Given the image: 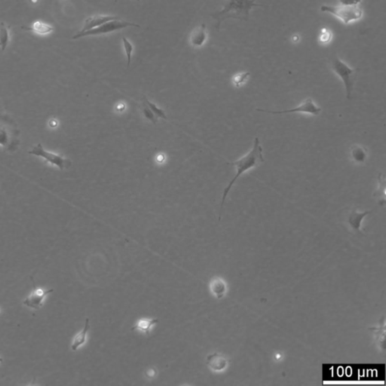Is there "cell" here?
Instances as JSON below:
<instances>
[{
  "label": "cell",
  "mask_w": 386,
  "mask_h": 386,
  "mask_svg": "<svg viewBox=\"0 0 386 386\" xmlns=\"http://www.w3.org/2000/svg\"><path fill=\"white\" fill-rule=\"evenodd\" d=\"M378 186L373 192V197L378 201V205H384L385 203V177L382 173H379L377 177Z\"/></svg>",
  "instance_id": "9a60e30c"
},
{
  "label": "cell",
  "mask_w": 386,
  "mask_h": 386,
  "mask_svg": "<svg viewBox=\"0 0 386 386\" xmlns=\"http://www.w3.org/2000/svg\"><path fill=\"white\" fill-rule=\"evenodd\" d=\"M117 19H119L116 17V16H100V15L91 16V17L88 18L86 19L84 23V26H83V29L80 32L83 33L85 31H90V30L93 29V28L101 26L103 24L107 23V22H110V21L117 20Z\"/></svg>",
  "instance_id": "8fae6325"
},
{
  "label": "cell",
  "mask_w": 386,
  "mask_h": 386,
  "mask_svg": "<svg viewBox=\"0 0 386 386\" xmlns=\"http://www.w3.org/2000/svg\"><path fill=\"white\" fill-rule=\"evenodd\" d=\"M210 289L211 293L215 296L217 299H220L224 296L226 291V286L223 279L220 278H215L211 280L210 283Z\"/></svg>",
  "instance_id": "ac0fdd59"
},
{
  "label": "cell",
  "mask_w": 386,
  "mask_h": 386,
  "mask_svg": "<svg viewBox=\"0 0 386 386\" xmlns=\"http://www.w3.org/2000/svg\"><path fill=\"white\" fill-rule=\"evenodd\" d=\"M31 278L33 282V286H34V290H33L32 293L24 301V304L27 306L34 308V309H39L43 305V301L44 298L49 293H53L54 289L44 290L43 289L37 288L35 282H34V278L32 277Z\"/></svg>",
  "instance_id": "9c48e42d"
},
{
  "label": "cell",
  "mask_w": 386,
  "mask_h": 386,
  "mask_svg": "<svg viewBox=\"0 0 386 386\" xmlns=\"http://www.w3.org/2000/svg\"><path fill=\"white\" fill-rule=\"evenodd\" d=\"M9 42V32L4 24L0 25V47L5 50Z\"/></svg>",
  "instance_id": "d6986e66"
},
{
  "label": "cell",
  "mask_w": 386,
  "mask_h": 386,
  "mask_svg": "<svg viewBox=\"0 0 386 386\" xmlns=\"http://www.w3.org/2000/svg\"><path fill=\"white\" fill-rule=\"evenodd\" d=\"M206 363L211 370L220 372L227 366V360L223 356L214 353L207 357Z\"/></svg>",
  "instance_id": "4fadbf2b"
},
{
  "label": "cell",
  "mask_w": 386,
  "mask_h": 386,
  "mask_svg": "<svg viewBox=\"0 0 386 386\" xmlns=\"http://www.w3.org/2000/svg\"><path fill=\"white\" fill-rule=\"evenodd\" d=\"M331 38V34L327 29L322 30L320 35V40L322 43H327Z\"/></svg>",
  "instance_id": "d4e9b609"
},
{
  "label": "cell",
  "mask_w": 386,
  "mask_h": 386,
  "mask_svg": "<svg viewBox=\"0 0 386 386\" xmlns=\"http://www.w3.org/2000/svg\"><path fill=\"white\" fill-rule=\"evenodd\" d=\"M28 153L31 155H34V156L43 158L48 162L52 164V165H55V166L58 167L61 170L69 168L71 165H72V162L69 159L64 158V156L46 151L43 148V145L41 144H37V146L33 147L32 150H30Z\"/></svg>",
  "instance_id": "52a82bcc"
},
{
  "label": "cell",
  "mask_w": 386,
  "mask_h": 386,
  "mask_svg": "<svg viewBox=\"0 0 386 386\" xmlns=\"http://www.w3.org/2000/svg\"><path fill=\"white\" fill-rule=\"evenodd\" d=\"M320 11L322 13H330L340 19L344 24L348 25L352 22L359 20L363 16V11L358 6H343L337 7L333 6L323 5L320 7Z\"/></svg>",
  "instance_id": "5b68a950"
},
{
  "label": "cell",
  "mask_w": 386,
  "mask_h": 386,
  "mask_svg": "<svg viewBox=\"0 0 386 386\" xmlns=\"http://www.w3.org/2000/svg\"><path fill=\"white\" fill-rule=\"evenodd\" d=\"M122 40V43H123L124 49H125V53H126L127 60H128V68H129L131 61H132V52L134 50L133 45L131 42L128 41L125 37H123Z\"/></svg>",
  "instance_id": "44dd1931"
},
{
  "label": "cell",
  "mask_w": 386,
  "mask_h": 386,
  "mask_svg": "<svg viewBox=\"0 0 386 386\" xmlns=\"http://www.w3.org/2000/svg\"><path fill=\"white\" fill-rule=\"evenodd\" d=\"M373 211H366L364 212H358L357 210L353 209L350 212L348 217V222L350 226L354 229L358 231L361 225L362 220L368 214H371Z\"/></svg>",
  "instance_id": "2e32d148"
},
{
  "label": "cell",
  "mask_w": 386,
  "mask_h": 386,
  "mask_svg": "<svg viewBox=\"0 0 386 386\" xmlns=\"http://www.w3.org/2000/svg\"><path fill=\"white\" fill-rule=\"evenodd\" d=\"M89 328H90L89 319L86 318L84 328L80 333H77V336L74 337V341H73L72 345H71V349L73 351H77L79 348L83 346L86 343V340H87V334Z\"/></svg>",
  "instance_id": "e0dca14e"
},
{
  "label": "cell",
  "mask_w": 386,
  "mask_h": 386,
  "mask_svg": "<svg viewBox=\"0 0 386 386\" xmlns=\"http://www.w3.org/2000/svg\"><path fill=\"white\" fill-rule=\"evenodd\" d=\"M256 111L263 112V113H269L272 115L290 114V113H301L305 114L311 115V116H318L321 113V108L319 107L313 101L312 98H308L305 101L295 108L290 110H281V111H269V110H263V109H256Z\"/></svg>",
  "instance_id": "ba28073f"
},
{
  "label": "cell",
  "mask_w": 386,
  "mask_h": 386,
  "mask_svg": "<svg viewBox=\"0 0 386 386\" xmlns=\"http://www.w3.org/2000/svg\"><path fill=\"white\" fill-rule=\"evenodd\" d=\"M249 76H250V73L247 72L237 74L232 79V83L236 87H240V86H242L244 83H246Z\"/></svg>",
  "instance_id": "7402d4cb"
},
{
  "label": "cell",
  "mask_w": 386,
  "mask_h": 386,
  "mask_svg": "<svg viewBox=\"0 0 386 386\" xmlns=\"http://www.w3.org/2000/svg\"><path fill=\"white\" fill-rule=\"evenodd\" d=\"M19 135L20 132L15 121L7 115L0 116V146L7 151H16L20 144Z\"/></svg>",
  "instance_id": "3957f363"
},
{
  "label": "cell",
  "mask_w": 386,
  "mask_h": 386,
  "mask_svg": "<svg viewBox=\"0 0 386 386\" xmlns=\"http://www.w3.org/2000/svg\"><path fill=\"white\" fill-rule=\"evenodd\" d=\"M361 2L362 0H339L340 5L343 6H358Z\"/></svg>",
  "instance_id": "484cf974"
},
{
  "label": "cell",
  "mask_w": 386,
  "mask_h": 386,
  "mask_svg": "<svg viewBox=\"0 0 386 386\" xmlns=\"http://www.w3.org/2000/svg\"><path fill=\"white\" fill-rule=\"evenodd\" d=\"M137 1H140V0H137Z\"/></svg>",
  "instance_id": "f1b7e54d"
},
{
  "label": "cell",
  "mask_w": 386,
  "mask_h": 386,
  "mask_svg": "<svg viewBox=\"0 0 386 386\" xmlns=\"http://www.w3.org/2000/svg\"><path fill=\"white\" fill-rule=\"evenodd\" d=\"M143 112H144V116L146 118L151 121L153 124H156L158 122V117L152 112V110L146 105L145 104L143 103Z\"/></svg>",
  "instance_id": "cb8c5ba5"
},
{
  "label": "cell",
  "mask_w": 386,
  "mask_h": 386,
  "mask_svg": "<svg viewBox=\"0 0 386 386\" xmlns=\"http://www.w3.org/2000/svg\"><path fill=\"white\" fill-rule=\"evenodd\" d=\"M32 30H34L35 32L39 33V34H44L51 32L52 31V28L46 25V24L37 22V23L34 24Z\"/></svg>",
  "instance_id": "603a6c76"
},
{
  "label": "cell",
  "mask_w": 386,
  "mask_h": 386,
  "mask_svg": "<svg viewBox=\"0 0 386 386\" xmlns=\"http://www.w3.org/2000/svg\"><path fill=\"white\" fill-rule=\"evenodd\" d=\"M330 67L332 71L341 79L343 83L345 92H346L347 99L351 100L356 77H357V70L350 68L348 64L339 59L337 56L332 58Z\"/></svg>",
  "instance_id": "277c9868"
},
{
  "label": "cell",
  "mask_w": 386,
  "mask_h": 386,
  "mask_svg": "<svg viewBox=\"0 0 386 386\" xmlns=\"http://www.w3.org/2000/svg\"><path fill=\"white\" fill-rule=\"evenodd\" d=\"M207 39H208V34H207L206 25L202 24L192 31L189 36V43L194 47H201L206 43Z\"/></svg>",
  "instance_id": "30bf717a"
},
{
  "label": "cell",
  "mask_w": 386,
  "mask_h": 386,
  "mask_svg": "<svg viewBox=\"0 0 386 386\" xmlns=\"http://www.w3.org/2000/svg\"><path fill=\"white\" fill-rule=\"evenodd\" d=\"M143 101H144V104H145L146 105L152 110V112L157 116V117L162 118V119H167L166 115H165V112H164L162 109L156 107V105H155L154 104L149 101L146 98H144Z\"/></svg>",
  "instance_id": "ffe728a7"
},
{
  "label": "cell",
  "mask_w": 386,
  "mask_h": 386,
  "mask_svg": "<svg viewBox=\"0 0 386 386\" xmlns=\"http://www.w3.org/2000/svg\"><path fill=\"white\" fill-rule=\"evenodd\" d=\"M128 27H135V28H141V26L136 24L130 23V22H125V21L113 20L107 23L103 24L101 26L98 28H93L90 31H85L83 33L79 32L76 34L73 39L82 38V37H89V36H98L102 34H110V33L115 32V31H120V30L125 29Z\"/></svg>",
  "instance_id": "8992f818"
},
{
  "label": "cell",
  "mask_w": 386,
  "mask_h": 386,
  "mask_svg": "<svg viewBox=\"0 0 386 386\" xmlns=\"http://www.w3.org/2000/svg\"><path fill=\"white\" fill-rule=\"evenodd\" d=\"M265 162V159L263 156V148L260 144V139L258 137H256L253 141V145L250 151L247 154L244 155L242 157L240 158L238 160L235 162H229L228 165H232L237 168L236 174L233 177L230 183L225 188L223 191V197H222L221 206H220V218L221 217L222 210H223V205H224L225 200L229 194L231 188L233 186L234 183L238 180L240 176L242 175L245 171L253 169L258 166L260 164Z\"/></svg>",
  "instance_id": "6da1fadb"
},
{
  "label": "cell",
  "mask_w": 386,
  "mask_h": 386,
  "mask_svg": "<svg viewBox=\"0 0 386 386\" xmlns=\"http://www.w3.org/2000/svg\"><path fill=\"white\" fill-rule=\"evenodd\" d=\"M256 0H226L223 9L211 15V17L217 21L216 28L220 29L222 22L227 19L248 21L250 10L254 7H261L256 4Z\"/></svg>",
  "instance_id": "7a4b0ae2"
},
{
  "label": "cell",
  "mask_w": 386,
  "mask_h": 386,
  "mask_svg": "<svg viewBox=\"0 0 386 386\" xmlns=\"http://www.w3.org/2000/svg\"><path fill=\"white\" fill-rule=\"evenodd\" d=\"M156 374H157V371L155 368H150V369H147V372H146V375L149 378H154Z\"/></svg>",
  "instance_id": "4316f807"
},
{
  "label": "cell",
  "mask_w": 386,
  "mask_h": 386,
  "mask_svg": "<svg viewBox=\"0 0 386 386\" xmlns=\"http://www.w3.org/2000/svg\"><path fill=\"white\" fill-rule=\"evenodd\" d=\"M159 318H142L137 321L132 330H139L145 334H150L153 327L159 323Z\"/></svg>",
  "instance_id": "5bb4252c"
},
{
  "label": "cell",
  "mask_w": 386,
  "mask_h": 386,
  "mask_svg": "<svg viewBox=\"0 0 386 386\" xmlns=\"http://www.w3.org/2000/svg\"><path fill=\"white\" fill-rule=\"evenodd\" d=\"M350 159L356 165H361L368 159V150L363 146L354 144L349 150Z\"/></svg>",
  "instance_id": "7c38bea8"
},
{
  "label": "cell",
  "mask_w": 386,
  "mask_h": 386,
  "mask_svg": "<svg viewBox=\"0 0 386 386\" xmlns=\"http://www.w3.org/2000/svg\"><path fill=\"white\" fill-rule=\"evenodd\" d=\"M3 360H3L2 357H0V363H1V362H3Z\"/></svg>",
  "instance_id": "83f0119b"
}]
</instances>
